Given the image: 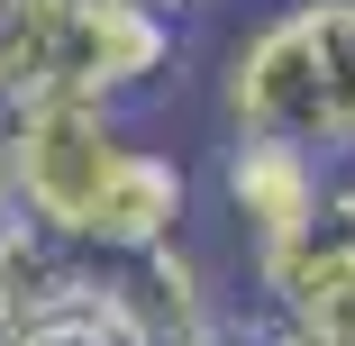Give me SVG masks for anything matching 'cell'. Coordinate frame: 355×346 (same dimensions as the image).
Masks as SVG:
<instances>
[{"label": "cell", "mask_w": 355, "mask_h": 346, "mask_svg": "<svg viewBox=\"0 0 355 346\" xmlns=\"http://www.w3.org/2000/svg\"><path fill=\"white\" fill-rule=\"evenodd\" d=\"M0 200L73 255H146L182 237L191 173L155 146H128V128L92 92H46L0 110Z\"/></svg>", "instance_id": "1"}, {"label": "cell", "mask_w": 355, "mask_h": 346, "mask_svg": "<svg viewBox=\"0 0 355 346\" xmlns=\"http://www.w3.org/2000/svg\"><path fill=\"white\" fill-rule=\"evenodd\" d=\"M228 137H282L310 155L355 146V0H282L219 64Z\"/></svg>", "instance_id": "2"}, {"label": "cell", "mask_w": 355, "mask_h": 346, "mask_svg": "<svg viewBox=\"0 0 355 346\" xmlns=\"http://www.w3.org/2000/svg\"><path fill=\"white\" fill-rule=\"evenodd\" d=\"M182 55V19L155 0H73V28H64V92L92 101H128L173 73Z\"/></svg>", "instance_id": "3"}, {"label": "cell", "mask_w": 355, "mask_h": 346, "mask_svg": "<svg viewBox=\"0 0 355 346\" xmlns=\"http://www.w3.org/2000/svg\"><path fill=\"white\" fill-rule=\"evenodd\" d=\"M255 292L273 301V319H292L328 346H355V246H337L319 219L282 246H255Z\"/></svg>", "instance_id": "4"}, {"label": "cell", "mask_w": 355, "mask_h": 346, "mask_svg": "<svg viewBox=\"0 0 355 346\" xmlns=\"http://www.w3.org/2000/svg\"><path fill=\"white\" fill-rule=\"evenodd\" d=\"M219 191L246 228V246H282L319 219V155L282 146V137H228L219 155Z\"/></svg>", "instance_id": "5"}, {"label": "cell", "mask_w": 355, "mask_h": 346, "mask_svg": "<svg viewBox=\"0 0 355 346\" xmlns=\"http://www.w3.org/2000/svg\"><path fill=\"white\" fill-rule=\"evenodd\" d=\"M0 346H146V337H137L119 283H110V273H92V283L55 292V301L19 310V319H0Z\"/></svg>", "instance_id": "6"}, {"label": "cell", "mask_w": 355, "mask_h": 346, "mask_svg": "<svg viewBox=\"0 0 355 346\" xmlns=\"http://www.w3.org/2000/svg\"><path fill=\"white\" fill-rule=\"evenodd\" d=\"M64 28L73 0H0V110L64 92Z\"/></svg>", "instance_id": "7"}, {"label": "cell", "mask_w": 355, "mask_h": 346, "mask_svg": "<svg viewBox=\"0 0 355 346\" xmlns=\"http://www.w3.org/2000/svg\"><path fill=\"white\" fill-rule=\"evenodd\" d=\"M319 228L337 246H355V182H319Z\"/></svg>", "instance_id": "8"}, {"label": "cell", "mask_w": 355, "mask_h": 346, "mask_svg": "<svg viewBox=\"0 0 355 346\" xmlns=\"http://www.w3.org/2000/svg\"><path fill=\"white\" fill-rule=\"evenodd\" d=\"M237 346H246V337H237ZM255 346H328V337H310V328H292V319H264Z\"/></svg>", "instance_id": "9"}, {"label": "cell", "mask_w": 355, "mask_h": 346, "mask_svg": "<svg viewBox=\"0 0 355 346\" xmlns=\"http://www.w3.org/2000/svg\"><path fill=\"white\" fill-rule=\"evenodd\" d=\"M155 10H173V19H182V10H209V0H155Z\"/></svg>", "instance_id": "10"}]
</instances>
